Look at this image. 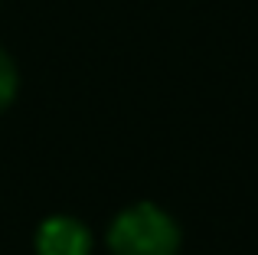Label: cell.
<instances>
[{"mask_svg":"<svg viewBox=\"0 0 258 255\" xmlns=\"http://www.w3.org/2000/svg\"><path fill=\"white\" fill-rule=\"evenodd\" d=\"M180 226L157 203H134L108 229L111 255H180Z\"/></svg>","mask_w":258,"mask_h":255,"instance_id":"1","label":"cell"},{"mask_svg":"<svg viewBox=\"0 0 258 255\" xmlns=\"http://www.w3.org/2000/svg\"><path fill=\"white\" fill-rule=\"evenodd\" d=\"M36 255H92V232L76 216H46L36 229Z\"/></svg>","mask_w":258,"mask_h":255,"instance_id":"2","label":"cell"},{"mask_svg":"<svg viewBox=\"0 0 258 255\" xmlns=\"http://www.w3.org/2000/svg\"><path fill=\"white\" fill-rule=\"evenodd\" d=\"M17 89H20V76H17V66L13 59L0 49V111L17 98Z\"/></svg>","mask_w":258,"mask_h":255,"instance_id":"3","label":"cell"}]
</instances>
